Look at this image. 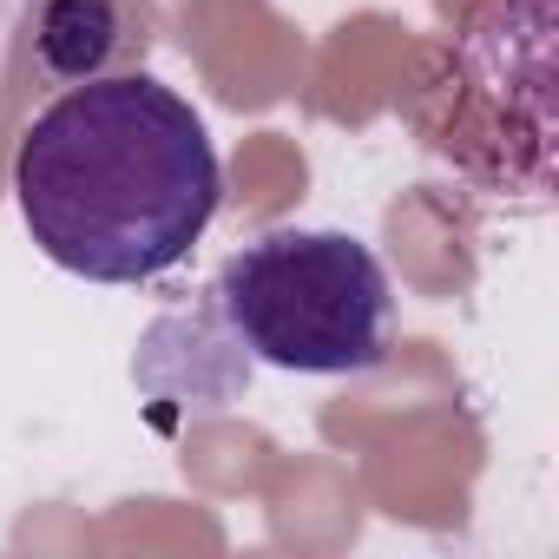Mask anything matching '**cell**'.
Listing matches in <instances>:
<instances>
[{"instance_id": "1", "label": "cell", "mask_w": 559, "mask_h": 559, "mask_svg": "<svg viewBox=\"0 0 559 559\" xmlns=\"http://www.w3.org/2000/svg\"><path fill=\"white\" fill-rule=\"evenodd\" d=\"M217 145L185 93L106 73L40 106L14 145V204L47 263L86 284H152L211 230Z\"/></svg>"}, {"instance_id": "2", "label": "cell", "mask_w": 559, "mask_h": 559, "mask_svg": "<svg viewBox=\"0 0 559 559\" xmlns=\"http://www.w3.org/2000/svg\"><path fill=\"white\" fill-rule=\"evenodd\" d=\"M230 336L290 376H362L389 356L395 290L349 230H263L217 270Z\"/></svg>"}, {"instance_id": "3", "label": "cell", "mask_w": 559, "mask_h": 559, "mask_svg": "<svg viewBox=\"0 0 559 559\" xmlns=\"http://www.w3.org/2000/svg\"><path fill=\"white\" fill-rule=\"evenodd\" d=\"M145 53V21L126 0H34V60L67 80H106L126 73Z\"/></svg>"}]
</instances>
